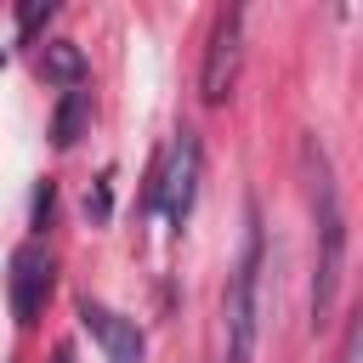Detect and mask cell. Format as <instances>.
<instances>
[{
    "label": "cell",
    "mask_w": 363,
    "mask_h": 363,
    "mask_svg": "<svg viewBox=\"0 0 363 363\" xmlns=\"http://www.w3.org/2000/svg\"><path fill=\"white\" fill-rule=\"evenodd\" d=\"M40 68H45V79H57L62 91H74V85L85 79V57H79V45H68V40H51L45 57H40Z\"/></svg>",
    "instance_id": "obj_8"
},
{
    "label": "cell",
    "mask_w": 363,
    "mask_h": 363,
    "mask_svg": "<svg viewBox=\"0 0 363 363\" xmlns=\"http://www.w3.org/2000/svg\"><path fill=\"white\" fill-rule=\"evenodd\" d=\"M85 113H91V96L74 85V91H62V102H57V119H51V142L57 147H74L79 142V130H85Z\"/></svg>",
    "instance_id": "obj_7"
},
{
    "label": "cell",
    "mask_w": 363,
    "mask_h": 363,
    "mask_svg": "<svg viewBox=\"0 0 363 363\" xmlns=\"http://www.w3.org/2000/svg\"><path fill=\"white\" fill-rule=\"evenodd\" d=\"M74 312H79V329H91V335H96V346H102V357H108V363H142V346H147V340H142L136 318H119V312H108V306H102V301H91V295H85Z\"/></svg>",
    "instance_id": "obj_6"
},
{
    "label": "cell",
    "mask_w": 363,
    "mask_h": 363,
    "mask_svg": "<svg viewBox=\"0 0 363 363\" xmlns=\"http://www.w3.org/2000/svg\"><path fill=\"white\" fill-rule=\"evenodd\" d=\"M261 261H267V238H261V216L250 204L244 216V250L227 272V295H221V329H227V363H250L255 357V335H261Z\"/></svg>",
    "instance_id": "obj_2"
},
{
    "label": "cell",
    "mask_w": 363,
    "mask_h": 363,
    "mask_svg": "<svg viewBox=\"0 0 363 363\" xmlns=\"http://www.w3.org/2000/svg\"><path fill=\"white\" fill-rule=\"evenodd\" d=\"M51 210H57V187H51V182H40V193H34V233H45Z\"/></svg>",
    "instance_id": "obj_10"
},
{
    "label": "cell",
    "mask_w": 363,
    "mask_h": 363,
    "mask_svg": "<svg viewBox=\"0 0 363 363\" xmlns=\"http://www.w3.org/2000/svg\"><path fill=\"white\" fill-rule=\"evenodd\" d=\"M6 289H11V318H17L23 329H34L40 312H45V301H51V289H57V261H51V250H45L40 238L23 244V250H11V278H6Z\"/></svg>",
    "instance_id": "obj_5"
},
{
    "label": "cell",
    "mask_w": 363,
    "mask_h": 363,
    "mask_svg": "<svg viewBox=\"0 0 363 363\" xmlns=\"http://www.w3.org/2000/svg\"><path fill=\"white\" fill-rule=\"evenodd\" d=\"M335 363H363V329L357 323H346V335H340V357Z\"/></svg>",
    "instance_id": "obj_11"
},
{
    "label": "cell",
    "mask_w": 363,
    "mask_h": 363,
    "mask_svg": "<svg viewBox=\"0 0 363 363\" xmlns=\"http://www.w3.org/2000/svg\"><path fill=\"white\" fill-rule=\"evenodd\" d=\"M51 11H57L51 0H28V6H17V34L28 40V34L40 28V23H51Z\"/></svg>",
    "instance_id": "obj_9"
},
{
    "label": "cell",
    "mask_w": 363,
    "mask_h": 363,
    "mask_svg": "<svg viewBox=\"0 0 363 363\" xmlns=\"http://www.w3.org/2000/svg\"><path fill=\"white\" fill-rule=\"evenodd\" d=\"M85 216H91V221H108V176L85 193Z\"/></svg>",
    "instance_id": "obj_12"
},
{
    "label": "cell",
    "mask_w": 363,
    "mask_h": 363,
    "mask_svg": "<svg viewBox=\"0 0 363 363\" xmlns=\"http://www.w3.org/2000/svg\"><path fill=\"white\" fill-rule=\"evenodd\" d=\"M238 68H244V11L238 6H221L216 23H210V40H204V68H199V96L210 108H221L238 85Z\"/></svg>",
    "instance_id": "obj_4"
},
{
    "label": "cell",
    "mask_w": 363,
    "mask_h": 363,
    "mask_svg": "<svg viewBox=\"0 0 363 363\" xmlns=\"http://www.w3.org/2000/svg\"><path fill=\"white\" fill-rule=\"evenodd\" d=\"M301 164H306V199H312V227H318V261H312V329H323L335 318L340 301V278H346V210H340V187L329 170V153L318 136L301 142Z\"/></svg>",
    "instance_id": "obj_1"
},
{
    "label": "cell",
    "mask_w": 363,
    "mask_h": 363,
    "mask_svg": "<svg viewBox=\"0 0 363 363\" xmlns=\"http://www.w3.org/2000/svg\"><path fill=\"white\" fill-rule=\"evenodd\" d=\"M199 170H204V147H199V136H193V130H176V142L164 147V159H153V170H147V193H142V204H147V210H159L176 233H182V227H187V216H193Z\"/></svg>",
    "instance_id": "obj_3"
},
{
    "label": "cell",
    "mask_w": 363,
    "mask_h": 363,
    "mask_svg": "<svg viewBox=\"0 0 363 363\" xmlns=\"http://www.w3.org/2000/svg\"><path fill=\"white\" fill-rule=\"evenodd\" d=\"M0 62H6V51H0Z\"/></svg>",
    "instance_id": "obj_14"
},
{
    "label": "cell",
    "mask_w": 363,
    "mask_h": 363,
    "mask_svg": "<svg viewBox=\"0 0 363 363\" xmlns=\"http://www.w3.org/2000/svg\"><path fill=\"white\" fill-rule=\"evenodd\" d=\"M51 363H74V346H68V340H62V346H57V352H51Z\"/></svg>",
    "instance_id": "obj_13"
}]
</instances>
